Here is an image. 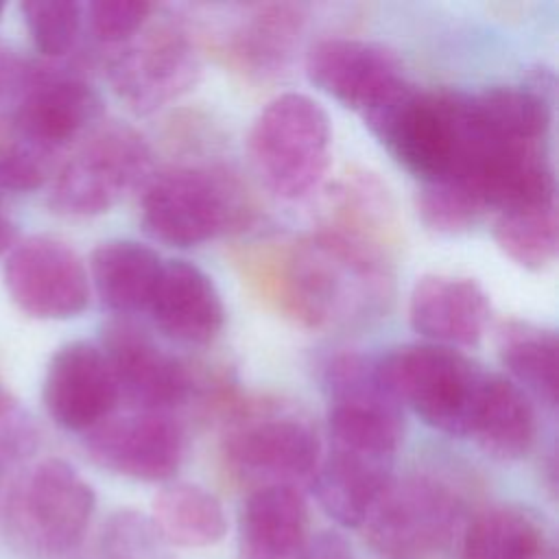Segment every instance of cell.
I'll use <instances>...</instances> for the list:
<instances>
[{"label": "cell", "instance_id": "cell-1", "mask_svg": "<svg viewBox=\"0 0 559 559\" xmlns=\"http://www.w3.org/2000/svg\"><path fill=\"white\" fill-rule=\"evenodd\" d=\"M238 262L266 304L308 330L369 323L393 297L391 258L323 229L293 242H264Z\"/></svg>", "mask_w": 559, "mask_h": 559}, {"label": "cell", "instance_id": "cell-2", "mask_svg": "<svg viewBox=\"0 0 559 559\" xmlns=\"http://www.w3.org/2000/svg\"><path fill=\"white\" fill-rule=\"evenodd\" d=\"M140 218L151 238L170 247H197L249 225L253 205L227 168L170 166L146 179Z\"/></svg>", "mask_w": 559, "mask_h": 559}, {"label": "cell", "instance_id": "cell-3", "mask_svg": "<svg viewBox=\"0 0 559 559\" xmlns=\"http://www.w3.org/2000/svg\"><path fill=\"white\" fill-rule=\"evenodd\" d=\"M469 518L448 480L408 474L393 476L362 526L380 559H454Z\"/></svg>", "mask_w": 559, "mask_h": 559}, {"label": "cell", "instance_id": "cell-4", "mask_svg": "<svg viewBox=\"0 0 559 559\" xmlns=\"http://www.w3.org/2000/svg\"><path fill=\"white\" fill-rule=\"evenodd\" d=\"M94 509L92 485L68 461L48 456L13 480L4 520L13 539L31 555L63 559L79 550Z\"/></svg>", "mask_w": 559, "mask_h": 559}, {"label": "cell", "instance_id": "cell-5", "mask_svg": "<svg viewBox=\"0 0 559 559\" xmlns=\"http://www.w3.org/2000/svg\"><path fill=\"white\" fill-rule=\"evenodd\" d=\"M332 127L310 96L286 92L264 105L251 124L247 148L262 183L280 199L306 197L330 164Z\"/></svg>", "mask_w": 559, "mask_h": 559}, {"label": "cell", "instance_id": "cell-6", "mask_svg": "<svg viewBox=\"0 0 559 559\" xmlns=\"http://www.w3.org/2000/svg\"><path fill=\"white\" fill-rule=\"evenodd\" d=\"M393 397L424 424L450 437H467L485 369L452 347L435 343L400 345L376 358Z\"/></svg>", "mask_w": 559, "mask_h": 559}, {"label": "cell", "instance_id": "cell-7", "mask_svg": "<svg viewBox=\"0 0 559 559\" xmlns=\"http://www.w3.org/2000/svg\"><path fill=\"white\" fill-rule=\"evenodd\" d=\"M465 114V92L417 90L411 83L362 120L391 157L421 183L452 177Z\"/></svg>", "mask_w": 559, "mask_h": 559}, {"label": "cell", "instance_id": "cell-8", "mask_svg": "<svg viewBox=\"0 0 559 559\" xmlns=\"http://www.w3.org/2000/svg\"><path fill=\"white\" fill-rule=\"evenodd\" d=\"M148 173L151 146L146 138L124 122H100L59 168L48 205L70 218L98 216L146 183Z\"/></svg>", "mask_w": 559, "mask_h": 559}, {"label": "cell", "instance_id": "cell-9", "mask_svg": "<svg viewBox=\"0 0 559 559\" xmlns=\"http://www.w3.org/2000/svg\"><path fill=\"white\" fill-rule=\"evenodd\" d=\"M323 391L332 445L395 459L404 413L382 382L376 358L356 352L332 356L323 367Z\"/></svg>", "mask_w": 559, "mask_h": 559}, {"label": "cell", "instance_id": "cell-10", "mask_svg": "<svg viewBox=\"0 0 559 559\" xmlns=\"http://www.w3.org/2000/svg\"><path fill=\"white\" fill-rule=\"evenodd\" d=\"M114 92L135 114H151L194 87L201 55L188 26L175 17H151L107 63Z\"/></svg>", "mask_w": 559, "mask_h": 559}, {"label": "cell", "instance_id": "cell-11", "mask_svg": "<svg viewBox=\"0 0 559 559\" xmlns=\"http://www.w3.org/2000/svg\"><path fill=\"white\" fill-rule=\"evenodd\" d=\"M223 459L231 474L258 487L310 480L321 443L312 426L275 404H255L236 417L223 439Z\"/></svg>", "mask_w": 559, "mask_h": 559}, {"label": "cell", "instance_id": "cell-12", "mask_svg": "<svg viewBox=\"0 0 559 559\" xmlns=\"http://www.w3.org/2000/svg\"><path fill=\"white\" fill-rule=\"evenodd\" d=\"M4 288L28 317L63 321L90 304V277L76 251L52 236L17 240L4 262Z\"/></svg>", "mask_w": 559, "mask_h": 559}, {"label": "cell", "instance_id": "cell-13", "mask_svg": "<svg viewBox=\"0 0 559 559\" xmlns=\"http://www.w3.org/2000/svg\"><path fill=\"white\" fill-rule=\"evenodd\" d=\"M103 116L100 94L79 74L37 68L9 122L15 140L50 155L90 133Z\"/></svg>", "mask_w": 559, "mask_h": 559}, {"label": "cell", "instance_id": "cell-14", "mask_svg": "<svg viewBox=\"0 0 559 559\" xmlns=\"http://www.w3.org/2000/svg\"><path fill=\"white\" fill-rule=\"evenodd\" d=\"M85 450L100 467L144 483L175 476L186 454V432L170 413L109 415L85 432Z\"/></svg>", "mask_w": 559, "mask_h": 559}, {"label": "cell", "instance_id": "cell-15", "mask_svg": "<svg viewBox=\"0 0 559 559\" xmlns=\"http://www.w3.org/2000/svg\"><path fill=\"white\" fill-rule=\"evenodd\" d=\"M306 74L314 87L362 118L408 85L393 50L352 37L317 41L306 55Z\"/></svg>", "mask_w": 559, "mask_h": 559}, {"label": "cell", "instance_id": "cell-16", "mask_svg": "<svg viewBox=\"0 0 559 559\" xmlns=\"http://www.w3.org/2000/svg\"><path fill=\"white\" fill-rule=\"evenodd\" d=\"M98 347L114 373L120 400L135 411L168 413L188 400L194 382L186 365L133 321H109Z\"/></svg>", "mask_w": 559, "mask_h": 559}, {"label": "cell", "instance_id": "cell-17", "mask_svg": "<svg viewBox=\"0 0 559 559\" xmlns=\"http://www.w3.org/2000/svg\"><path fill=\"white\" fill-rule=\"evenodd\" d=\"M41 400L52 421L72 432H90L114 415L120 393L103 349L87 341L61 345L48 360Z\"/></svg>", "mask_w": 559, "mask_h": 559}, {"label": "cell", "instance_id": "cell-18", "mask_svg": "<svg viewBox=\"0 0 559 559\" xmlns=\"http://www.w3.org/2000/svg\"><path fill=\"white\" fill-rule=\"evenodd\" d=\"M308 11L297 2L247 7L225 35V59L249 81L282 79L293 66Z\"/></svg>", "mask_w": 559, "mask_h": 559}, {"label": "cell", "instance_id": "cell-19", "mask_svg": "<svg viewBox=\"0 0 559 559\" xmlns=\"http://www.w3.org/2000/svg\"><path fill=\"white\" fill-rule=\"evenodd\" d=\"M489 297L472 277L430 273L415 282L408 299L411 328L426 343L472 347L489 321Z\"/></svg>", "mask_w": 559, "mask_h": 559}, {"label": "cell", "instance_id": "cell-20", "mask_svg": "<svg viewBox=\"0 0 559 559\" xmlns=\"http://www.w3.org/2000/svg\"><path fill=\"white\" fill-rule=\"evenodd\" d=\"M148 312L168 338L188 345L212 343L225 325V306L216 284L186 260L164 262Z\"/></svg>", "mask_w": 559, "mask_h": 559}, {"label": "cell", "instance_id": "cell-21", "mask_svg": "<svg viewBox=\"0 0 559 559\" xmlns=\"http://www.w3.org/2000/svg\"><path fill=\"white\" fill-rule=\"evenodd\" d=\"M319 229L391 258L397 245V214L389 188L373 173H347L328 194Z\"/></svg>", "mask_w": 559, "mask_h": 559}, {"label": "cell", "instance_id": "cell-22", "mask_svg": "<svg viewBox=\"0 0 559 559\" xmlns=\"http://www.w3.org/2000/svg\"><path fill=\"white\" fill-rule=\"evenodd\" d=\"M393 461L330 445L310 478L319 504L338 524L362 526L393 480Z\"/></svg>", "mask_w": 559, "mask_h": 559}, {"label": "cell", "instance_id": "cell-23", "mask_svg": "<svg viewBox=\"0 0 559 559\" xmlns=\"http://www.w3.org/2000/svg\"><path fill=\"white\" fill-rule=\"evenodd\" d=\"M306 537L308 504L299 489L258 487L240 511L236 559H293Z\"/></svg>", "mask_w": 559, "mask_h": 559}, {"label": "cell", "instance_id": "cell-24", "mask_svg": "<svg viewBox=\"0 0 559 559\" xmlns=\"http://www.w3.org/2000/svg\"><path fill=\"white\" fill-rule=\"evenodd\" d=\"M535 432L537 417L531 397L513 380L487 371L467 437L491 459L518 461L531 450Z\"/></svg>", "mask_w": 559, "mask_h": 559}, {"label": "cell", "instance_id": "cell-25", "mask_svg": "<svg viewBox=\"0 0 559 559\" xmlns=\"http://www.w3.org/2000/svg\"><path fill=\"white\" fill-rule=\"evenodd\" d=\"M162 258L148 245L129 238L100 242L90 258V277L100 304L122 317L148 310Z\"/></svg>", "mask_w": 559, "mask_h": 559}, {"label": "cell", "instance_id": "cell-26", "mask_svg": "<svg viewBox=\"0 0 559 559\" xmlns=\"http://www.w3.org/2000/svg\"><path fill=\"white\" fill-rule=\"evenodd\" d=\"M155 526L175 548H207L227 533L221 500L194 483H168L153 498Z\"/></svg>", "mask_w": 559, "mask_h": 559}, {"label": "cell", "instance_id": "cell-27", "mask_svg": "<svg viewBox=\"0 0 559 559\" xmlns=\"http://www.w3.org/2000/svg\"><path fill=\"white\" fill-rule=\"evenodd\" d=\"M498 356L509 380L546 408L557 406V334L531 321L511 319L498 330Z\"/></svg>", "mask_w": 559, "mask_h": 559}, {"label": "cell", "instance_id": "cell-28", "mask_svg": "<svg viewBox=\"0 0 559 559\" xmlns=\"http://www.w3.org/2000/svg\"><path fill=\"white\" fill-rule=\"evenodd\" d=\"M539 522L518 507H489L467 520L459 559H546Z\"/></svg>", "mask_w": 559, "mask_h": 559}, {"label": "cell", "instance_id": "cell-29", "mask_svg": "<svg viewBox=\"0 0 559 559\" xmlns=\"http://www.w3.org/2000/svg\"><path fill=\"white\" fill-rule=\"evenodd\" d=\"M493 240L500 251L528 271H542L555 262L559 249L557 203L498 212Z\"/></svg>", "mask_w": 559, "mask_h": 559}, {"label": "cell", "instance_id": "cell-30", "mask_svg": "<svg viewBox=\"0 0 559 559\" xmlns=\"http://www.w3.org/2000/svg\"><path fill=\"white\" fill-rule=\"evenodd\" d=\"M100 559H175L153 518L135 509L114 511L98 535Z\"/></svg>", "mask_w": 559, "mask_h": 559}, {"label": "cell", "instance_id": "cell-31", "mask_svg": "<svg viewBox=\"0 0 559 559\" xmlns=\"http://www.w3.org/2000/svg\"><path fill=\"white\" fill-rule=\"evenodd\" d=\"M35 48L48 59L70 55L83 26V4L72 0H28L20 4Z\"/></svg>", "mask_w": 559, "mask_h": 559}, {"label": "cell", "instance_id": "cell-32", "mask_svg": "<svg viewBox=\"0 0 559 559\" xmlns=\"http://www.w3.org/2000/svg\"><path fill=\"white\" fill-rule=\"evenodd\" d=\"M417 212L430 231L454 236L474 227L487 214V207L472 190L456 181H432L421 183Z\"/></svg>", "mask_w": 559, "mask_h": 559}, {"label": "cell", "instance_id": "cell-33", "mask_svg": "<svg viewBox=\"0 0 559 559\" xmlns=\"http://www.w3.org/2000/svg\"><path fill=\"white\" fill-rule=\"evenodd\" d=\"M155 4L144 0H94L83 7L92 37L107 46H122L153 17Z\"/></svg>", "mask_w": 559, "mask_h": 559}, {"label": "cell", "instance_id": "cell-34", "mask_svg": "<svg viewBox=\"0 0 559 559\" xmlns=\"http://www.w3.org/2000/svg\"><path fill=\"white\" fill-rule=\"evenodd\" d=\"M55 162V157L26 142L9 138L0 144V188L9 192L39 190L48 181Z\"/></svg>", "mask_w": 559, "mask_h": 559}, {"label": "cell", "instance_id": "cell-35", "mask_svg": "<svg viewBox=\"0 0 559 559\" xmlns=\"http://www.w3.org/2000/svg\"><path fill=\"white\" fill-rule=\"evenodd\" d=\"M293 559H356L349 542L336 531L308 535Z\"/></svg>", "mask_w": 559, "mask_h": 559}, {"label": "cell", "instance_id": "cell-36", "mask_svg": "<svg viewBox=\"0 0 559 559\" xmlns=\"http://www.w3.org/2000/svg\"><path fill=\"white\" fill-rule=\"evenodd\" d=\"M22 411V406L13 400V395L9 393V389L4 386V380L0 376V430Z\"/></svg>", "mask_w": 559, "mask_h": 559}, {"label": "cell", "instance_id": "cell-37", "mask_svg": "<svg viewBox=\"0 0 559 559\" xmlns=\"http://www.w3.org/2000/svg\"><path fill=\"white\" fill-rule=\"evenodd\" d=\"M17 242V227L0 207V255L9 253Z\"/></svg>", "mask_w": 559, "mask_h": 559}, {"label": "cell", "instance_id": "cell-38", "mask_svg": "<svg viewBox=\"0 0 559 559\" xmlns=\"http://www.w3.org/2000/svg\"><path fill=\"white\" fill-rule=\"evenodd\" d=\"M63 559H100V557H98V555H79V552H72V555L63 557Z\"/></svg>", "mask_w": 559, "mask_h": 559}, {"label": "cell", "instance_id": "cell-39", "mask_svg": "<svg viewBox=\"0 0 559 559\" xmlns=\"http://www.w3.org/2000/svg\"><path fill=\"white\" fill-rule=\"evenodd\" d=\"M2 11H4V4H2V2H0V15H2Z\"/></svg>", "mask_w": 559, "mask_h": 559}, {"label": "cell", "instance_id": "cell-40", "mask_svg": "<svg viewBox=\"0 0 559 559\" xmlns=\"http://www.w3.org/2000/svg\"><path fill=\"white\" fill-rule=\"evenodd\" d=\"M0 483H2V480H0Z\"/></svg>", "mask_w": 559, "mask_h": 559}]
</instances>
